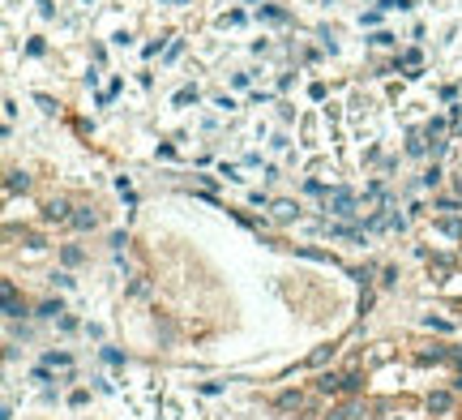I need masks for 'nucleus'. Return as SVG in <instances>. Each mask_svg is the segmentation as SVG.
Listing matches in <instances>:
<instances>
[{"mask_svg": "<svg viewBox=\"0 0 462 420\" xmlns=\"http://www.w3.org/2000/svg\"><path fill=\"white\" fill-rule=\"evenodd\" d=\"M274 403H278L283 412H300V407H304V395H300V390H287V395H278Z\"/></svg>", "mask_w": 462, "mask_h": 420, "instance_id": "nucleus-3", "label": "nucleus"}, {"mask_svg": "<svg viewBox=\"0 0 462 420\" xmlns=\"http://www.w3.org/2000/svg\"><path fill=\"white\" fill-rule=\"evenodd\" d=\"M454 407V399H449V390H432L428 395V412H437V416H445Z\"/></svg>", "mask_w": 462, "mask_h": 420, "instance_id": "nucleus-2", "label": "nucleus"}, {"mask_svg": "<svg viewBox=\"0 0 462 420\" xmlns=\"http://www.w3.org/2000/svg\"><path fill=\"white\" fill-rule=\"evenodd\" d=\"M129 407H133L137 420H227V416H214V412H205V407H188L180 395L154 386V382L137 386L129 395Z\"/></svg>", "mask_w": 462, "mask_h": 420, "instance_id": "nucleus-1", "label": "nucleus"}]
</instances>
